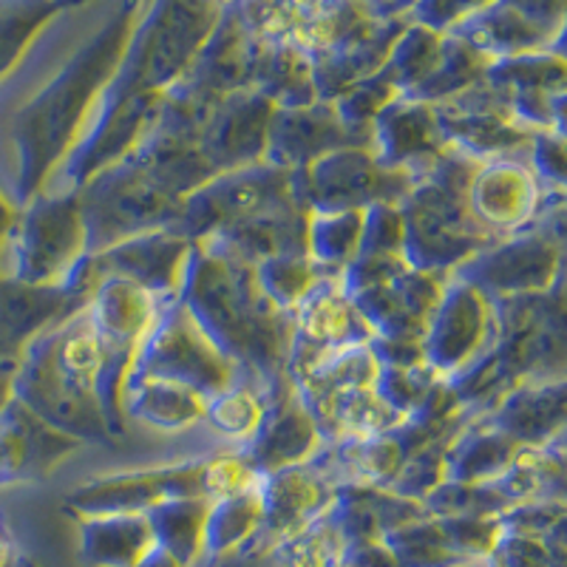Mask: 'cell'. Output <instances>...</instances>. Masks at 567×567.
Listing matches in <instances>:
<instances>
[{"instance_id": "1", "label": "cell", "mask_w": 567, "mask_h": 567, "mask_svg": "<svg viewBox=\"0 0 567 567\" xmlns=\"http://www.w3.org/2000/svg\"><path fill=\"white\" fill-rule=\"evenodd\" d=\"M142 3L145 0H120L94 32H74L69 23H60V54L49 58L43 52L49 71L3 111L0 148L7 165H0V190L14 207L45 190L69 159L128 49Z\"/></svg>"}, {"instance_id": "2", "label": "cell", "mask_w": 567, "mask_h": 567, "mask_svg": "<svg viewBox=\"0 0 567 567\" xmlns=\"http://www.w3.org/2000/svg\"><path fill=\"white\" fill-rule=\"evenodd\" d=\"M176 298L239 367L241 381L258 389L265 400L290 383L287 352L292 316L278 310L258 287L250 261L207 241H194Z\"/></svg>"}, {"instance_id": "3", "label": "cell", "mask_w": 567, "mask_h": 567, "mask_svg": "<svg viewBox=\"0 0 567 567\" xmlns=\"http://www.w3.org/2000/svg\"><path fill=\"white\" fill-rule=\"evenodd\" d=\"M100 378L103 349L83 307L18 354L14 400L78 443L109 445L114 434L100 403Z\"/></svg>"}, {"instance_id": "4", "label": "cell", "mask_w": 567, "mask_h": 567, "mask_svg": "<svg viewBox=\"0 0 567 567\" xmlns=\"http://www.w3.org/2000/svg\"><path fill=\"white\" fill-rule=\"evenodd\" d=\"M474 168L477 159L445 148L414 174L409 194L398 205L409 267L452 276L468 258L496 245L471 216L465 187Z\"/></svg>"}, {"instance_id": "5", "label": "cell", "mask_w": 567, "mask_h": 567, "mask_svg": "<svg viewBox=\"0 0 567 567\" xmlns=\"http://www.w3.org/2000/svg\"><path fill=\"white\" fill-rule=\"evenodd\" d=\"M258 483L241 454H213V457L179 460L156 468L105 474L78 485L65 496V511L74 519L103 514H148L168 499L205 496L221 499Z\"/></svg>"}, {"instance_id": "6", "label": "cell", "mask_w": 567, "mask_h": 567, "mask_svg": "<svg viewBox=\"0 0 567 567\" xmlns=\"http://www.w3.org/2000/svg\"><path fill=\"white\" fill-rule=\"evenodd\" d=\"M85 225V256L142 233L174 227L182 196L171 194L131 156L91 176L78 190Z\"/></svg>"}, {"instance_id": "7", "label": "cell", "mask_w": 567, "mask_h": 567, "mask_svg": "<svg viewBox=\"0 0 567 567\" xmlns=\"http://www.w3.org/2000/svg\"><path fill=\"white\" fill-rule=\"evenodd\" d=\"M83 258L85 225L78 190H40L18 207L0 276L32 287H63Z\"/></svg>"}, {"instance_id": "8", "label": "cell", "mask_w": 567, "mask_h": 567, "mask_svg": "<svg viewBox=\"0 0 567 567\" xmlns=\"http://www.w3.org/2000/svg\"><path fill=\"white\" fill-rule=\"evenodd\" d=\"M128 378H159L210 400L241 381L239 367L210 341L179 298L162 303Z\"/></svg>"}, {"instance_id": "9", "label": "cell", "mask_w": 567, "mask_h": 567, "mask_svg": "<svg viewBox=\"0 0 567 567\" xmlns=\"http://www.w3.org/2000/svg\"><path fill=\"white\" fill-rule=\"evenodd\" d=\"M452 276L465 278L494 301L548 296L561 287V213L485 247Z\"/></svg>"}, {"instance_id": "10", "label": "cell", "mask_w": 567, "mask_h": 567, "mask_svg": "<svg viewBox=\"0 0 567 567\" xmlns=\"http://www.w3.org/2000/svg\"><path fill=\"white\" fill-rule=\"evenodd\" d=\"M414 174L386 168L369 145H347L292 171L296 199L316 210H367L372 205H400Z\"/></svg>"}, {"instance_id": "11", "label": "cell", "mask_w": 567, "mask_h": 567, "mask_svg": "<svg viewBox=\"0 0 567 567\" xmlns=\"http://www.w3.org/2000/svg\"><path fill=\"white\" fill-rule=\"evenodd\" d=\"M296 202L292 171L276 168L270 162H256L247 168L213 176L210 182L196 187L194 194H187L182 199L179 219L171 230L190 241H202L225 227L252 219L258 213L278 210Z\"/></svg>"}, {"instance_id": "12", "label": "cell", "mask_w": 567, "mask_h": 567, "mask_svg": "<svg viewBox=\"0 0 567 567\" xmlns=\"http://www.w3.org/2000/svg\"><path fill=\"white\" fill-rule=\"evenodd\" d=\"M499 329L496 301L465 278L449 276L420 341L423 361L452 381L483 358Z\"/></svg>"}, {"instance_id": "13", "label": "cell", "mask_w": 567, "mask_h": 567, "mask_svg": "<svg viewBox=\"0 0 567 567\" xmlns=\"http://www.w3.org/2000/svg\"><path fill=\"white\" fill-rule=\"evenodd\" d=\"M465 196H468L471 216L494 241L528 230L554 213H561V194L545 190L539 176L519 156L477 162Z\"/></svg>"}, {"instance_id": "14", "label": "cell", "mask_w": 567, "mask_h": 567, "mask_svg": "<svg viewBox=\"0 0 567 567\" xmlns=\"http://www.w3.org/2000/svg\"><path fill=\"white\" fill-rule=\"evenodd\" d=\"M290 316L292 338L287 352L290 381H296L303 369H310L327 354L349 347H367L374 341V329L343 292L338 276L318 281Z\"/></svg>"}, {"instance_id": "15", "label": "cell", "mask_w": 567, "mask_h": 567, "mask_svg": "<svg viewBox=\"0 0 567 567\" xmlns=\"http://www.w3.org/2000/svg\"><path fill=\"white\" fill-rule=\"evenodd\" d=\"M258 488L265 503V519L256 539L245 545L252 554H270L278 542L321 516L336 496V488L310 463L290 465V468L272 471L267 477H258Z\"/></svg>"}, {"instance_id": "16", "label": "cell", "mask_w": 567, "mask_h": 567, "mask_svg": "<svg viewBox=\"0 0 567 567\" xmlns=\"http://www.w3.org/2000/svg\"><path fill=\"white\" fill-rule=\"evenodd\" d=\"M323 445L312 414L307 412L296 386L287 383L267 398L265 417L250 440L245 443L247 460L256 477H267L272 471L303 465Z\"/></svg>"}, {"instance_id": "17", "label": "cell", "mask_w": 567, "mask_h": 567, "mask_svg": "<svg viewBox=\"0 0 567 567\" xmlns=\"http://www.w3.org/2000/svg\"><path fill=\"white\" fill-rule=\"evenodd\" d=\"M347 145H369V136L354 134L341 123L336 105L312 103L303 109H276L267 128L265 162L284 171H298L318 156Z\"/></svg>"}, {"instance_id": "18", "label": "cell", "mask_w": 567, "mask_h": 567, "mask_svg": "<svg viewBox=\"0 0 567 567\" xmlns=\"http://www.w3.org/2000/svg\"><path fill=\"white\" fill-rule=\"evenodd\" d=\"M78 445V440L58 432L12 398L0 412V485L49 477Z\"/></svg>"}, {"instance_id": "19", "label": "cell", "mask_w": 567, "mask_h": 567, "mask_svg": "<svg viewBox=\"0 0 567 567\" xmlns=\"http://www.w3.org/2000/svg\"><path fill=\"white\" fill-rule=\"evenodd\" d=\"M369 148H372L374 159L386 168H403L417 174L425 162L443 154L449 145L440 134L432 103H420V100L400 94L374 116L372 131H369Z\"/></svg>"}, {"instance_id": "20", "label": "cell", "mask_w": 567, "mask_h": 567, "mask_svg": "<svg viewBox=\"0 0 567 567\" xmlns=\"http://www.w3.org/2000/svg\"><path fill=\"white\" fill-rule=\"evenodd\" d=\"M89 298L69 287H32L0 278V361H18V354L52 323L83 310Z\"/></svg>"}, {"instance_id": "21", "label": "cell", "mask_w": 567, "mask_h": 567, "mask_svg": "<svg viewBox=\"0 0 567 567\" xmlns=\"http://www.w3.org/2000/svg\"><path fill=\"white\" fill-rule=\"evenodd\" d=\"M483 420L519 445L554 443L565 429V381L523 383L485 412Z\"/></svg>"}, {"instance_id": "22", "label": "cell", "mask_w": 567, "mask_h": 567, "mask_svg": "<svg viewBox=\"0 0 567 567\" xmlns=\"http://www.w3.org/2000/svg\"><path fill=\"white\" fill-rule=\"evenodd\" d=\"M78 523L85 567H136L156 548L148 514L80 516Z\"/></svg>"}, {"instance_id": "23", "label": "cell", "mask_w": 567, "mask_h": 567, "mask_svg": "<svg viewBox=\"0 0 567 567\" xmlns=\"http://www.w3.org/2000/svg\"><path fill=\"white\" fill-rule=\"evenodd\" d=\"M523 445L508 434L496 432L483 417H474L460 429L445 449L443 483L485 485L494 483L511 465Z\"/></svg>"}, {"instance_id": "24", "label": "cell", "mask_w": 567, "mask_h": 567, "mask_svg": "<svg viewBox=\"0 0 567 567\" xmlns=\"http://www.w3.org/2000/svg\"><path fill=\"white\" fill-rule=\"evenodd\" d=\"M207 400L194 389L159 378H128L123 392V414L154 425L159 432H182L205 420Z\"/></svg>"}, {"instance_id": "25", "label": "cell", "mask_w": 567, "mask_h": 567, "mask_svg": "<svg viewBox=\"0 0 567 567\" xmlns=\"http://www.w3.org/2000/svg\"><path fill=\"white\" fill-rule=\"evenodd\" d=\"M261 519H265V503L258 483L213 499L205 525V559H225L250 545L261 528Z\"/></svg>"}, {"instance_id": "26", "label": "cell", "mask_w": 567, "mask_h": 567, "mask_svg": "<svg viewBox=\"0 0 567 567\" xmlns=\"http://www.w3.org/2000/svg\"><path fill=\"white\" fill-rule=\"evenodd\" d=\"M213 499L187 496L168 499L148 511V523L154 528L156 548L168 550L182 567H194L205 559V525Z\"/></svg>"}, {"instance_id": "27", "label": "cell", "mask_w": 567, "mask_h": 567, "mask_svg": "<svg viewBox=\"0 0 567 567\" xmlns=\"http://www.w3.org/2000/svg\"><path fill=\"white\" fill-rule=\"evenodd\" d=\"M85 0H0V85L23 63L34 40L60 12Z\"/></svg>"}, {"instance_id": "28", "label": "cell", "mask_w": 567, "mask_h": 567, "mask_svg": "<svg viewBox=\"0 0 567 567\" xmlns=\"http://www.w3.org/2000/svg\"><path fill=\"white\" fill-rule=\"evenodd\" d=\"M363 210H316L307 216V256L323 276H341L358 256Z\"/></svg>"}, {"instance_id": "29", "label": "cell", "mask_w": 567, "mask_h": 567, "mask_svg": "<svg viewBox=\"0 0 567 567\" xmlns=\"http://www.w3.org/2000/svg\"><path fill=\"white\" fill-rule=\"evenodd\" d=\"M252 267H256L258 287H261V290L267 292V298L284 312L296 310L298 303L307 298V292H310L318 281L332 278L323 276V272L312 265L307 252H284V256L265 258V261H258V265Z\"/></svg>"}, {"instance_id": "30", "label": "cell", "mask_w": 567, "mask_h": 567, "mask_svg": "<svg viewBox=\"0 0 567 567\" xmlns=\"http://www.w3.org/2000/svg\"><path fill=\"white\" fill-rule=\"evenodd\" d=\"M400 567H460L465 565L445 542L437 516H420L383 536Z\"/></svg>"}, {"instance_id": "31", "label": "cell", "mask_w": 567, "mask_h": 567, "mask_svg": "<svg viewBox=\"0 0 567 567\" xmlns=\"http://www.w3.org/2000/svg\"><path fill=\"white\" fill-rule=\"evenodd\" d=\"M341 548L343 536L327 508L312 523L303 525L301 530L278 542L270 556L276 559L278 567H329Z\"/></svg>"}, {"instance_id": "32", "label": "cell", "mask_w": 567, "mask_h": 567, "mask_svg": "<svg viewBox=\"0 0 567 567\" xmlns=\"http://www.w3.org/2000/svg\"><path fill=\"white\" fill-rule=\"evenodd\" d=\"M265 406L267 400L258 389H252L250 383H236L227 392L207 400L205 423L219 434H225V437L247 443L256 434L258 425H261Z\"/></svg>"}, {"instance_id": "33", "label": "cell", "mask_w": 567, "mask_h": 567, "mask_svg": "<svg viewBox=\"0 0 567 567\" xmlns=\"http://www.w3.org/2000/svg\"><path fill=\"white\" fill-rule=\"evenodd\" d=\"M485 567H565V530L530 536L499 528Z\"/></svg>"}, {"instance_id": "34", "label": "cell", "mask_w": 567, "mask_h": 567, "mask_svg": "<svg viewBox=\"0 0 567 567\" xmlns=\"http://www.w3.org/2000/svg\"><path fill=\"white\" fill-rule=\"evenodd\" d=\"M437 523L463 561L485 559L499 536V516H437Z\"/></svg>"}, {"instance_id": "35", "label": "cell", "mask_w": 567, "mask_h": 567, "mask_svg": "<svg viewBox=\"0 0 567 567\" xmlns=\"http://www.w3.org/2000/svg\"><path fill=\"white\" fill-rule=\"evenodd\" d=\"M378 256H403V216L398 205H372L363 210L361 247L354 258Z\"/></svg>"}, {"instance_id": "36", "label": "cell", "mask_w": 567, "mask_h": 567, "mask_svg": "<svg viewBox=\"0 0 567 567\" xmlns=\"http://www.w3.org/2000/svg\"><path fill=\"white\" fill-rule=\"evenodd\" d=\"M494 0H417L414 3V20L420 27L432 29V32H452L460 23L483 12Z\"/></svg>"}, {"instance_id": "37", "label": "cell", "mask_w": 567, "mask_h": 567, "mask_svg": "<svg viewBox=\"0 0 567 567\" xmlns=\"http://www.w3.org/2000/svg\"><path fill=\"white\" fill-rule=\"evenodd\" d=\"M329 567H400V561L383 539H354L343 542Z\"/></svg>"}, {"instance_id": "38", "label": "cell", "mask_w": 567, "mask_h": 567, "mask_svg": "<svg viewBox=\"0 0 567 567\" xmlns=\"http://www.w3.org/2000/svg\"><path fill=\"white\" fill-rule=\"evenodd\" d=\"M14 219H18V207H14L12 202L7 199V194L0 190V261H3V247H7V239L14 227Z\"/></svg>"}, {"instance_id": "39", "label": "cell", "mask_w": 567, "mask_h": 567, "mask_svg": "<svg viewBox=\"0 0 567 567\" xmlns=\"http://www.w3.org/2000/svg\"><path fill=\"white\" fill-rule=\"evenodd\" d=\"M14 369H18V361H0V412L14 398Z\"/></svg>"}, {"instance_id": "40", "label": "cell", "mask_w": 567, "mask_h": 567, "mask_svg": "<svg viewBox=\"0 0 567 567\" xmlns=\"http://www.w3.org/2000/svg\"><path fill=\"white\" fill-rule=\"evenodd\" d=\"M18 554H20L18 542H14V536H12V530H9L7 519L0 516V567L9 565V561H12Z\"/></svg>"}, {"instance_id": "41", "label": "cell", "mask_w": 567, "mask_h": 567, "mask_svg": "<svg viewBox=\"0 0 567 567\" xmlns=\"http://www.w3.org/2000/svg\"><path fill=\"white\" fill-rule=\"evenodd\" d=\"M136 567H182L179 561L174 559V556L168 554V550H162V548H154L151 550L148 556H145V559L140 561V565Z\"/></svg>"}, {"instance_id": "42", "label": "cell", "mask_w": 567, "mask_h": 567, "mask_svg": "<svg viewBox=\"0 0 567 567\" xmlns=\"http://www.w3.org/2000/svg\"><path fill=\"white\" fill-rule=\"evenodd\" d=\"M3 567H40V565L32 559V556H27V554H23V550H20V554L14 556V559L9 561V565H3Z\"/></svg>"}]
</instances>
